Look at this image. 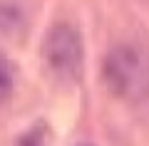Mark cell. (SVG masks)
I'll use <instances>...</instances> for the list:
<instances>
[{
    "label": "cell",
    "mask_w": 149,
    "mask_h": 146,
    "mask_svg": "<svg viewBox=\"0 0 149 146\" xmlns=\"http://www.w3.org/2000/svg\"><path fill=\"white\" fill-rule=\"evenodd\" d=\"M104 84L117 99H149V42L142 37H124L109 47L104 57Z\"/></svg>",
    "instance_id": "6da1fadb"
},
{
    "label": "cell",
    "mask_w": 149,
    "mask_h": 146,
    "mask_svg": "<svg viewBox=\"0 0 149 146\" xmlns=\"http://www.w3.org/2000/svg\"><path fill=\"white\" fill-rule=\"evenodd\" d=\"M42 62L47 72L62 84L82 79L85 67V40L72 22H55L42 40Z\"/></svg>",
    "instance_id": "7a4b0ae2"
},
{
    "label": "cell",
    "mask_w": 149,
    "mask_h": 146,
    "mask_svg": "<svg viewBox=\"0 0 149 146\" xmlns=\"http://www.w3.org/2000/svg\"><path fill=\"white\" fill-rule=\"evenodd\" d=\"M25 30V12L20 5L0 3V35H17Z\"/></svg>",
    "instance_id": "3957f363"
},
{
    "label": "cell",
    "mask_w": 149,
    "mask_h": 146,
    "mask_svg": "<svg viewBox=\"0 0 149 146\" xmlns=\"http://www.w3.org/2000/svg\"><path fill=\"white\" fill-rule=\"evenodd\" d=\"M15 87V69L5 55H0V104H5Z\"/></svg>",
    "instance_id": "277c9868"
},
{
    "label": "cell",
    "mask_w": 149,
    "mask_h": 146,
    "mask_svg": "<svg viewBox=\"0 0 149 146\" xmlns=\"http://www.w3.org/2000/svg\"><path fill=\"white\" fill-rule=\"evenodd\" d=\"M42 136H45V126L35 124V126H30L22 136H17L15 146H42Z\"/></svg>",
    "instance_id": "5b68a950"
},
{
    "label": "cell",
    "mask_w": 149,
    "mask_h": 146,
    "mask_svg": "<svg viewBox=\"0 0 149 146\" xmlns=\"http://www.w3.org/2000/svg\"><path fill=\"white\" fill-rule=\"evenodd\" d=\"M77 146H95V144H77Z\"/></svg>",
    "instance_id": "8992f818"
}]
</instances>
